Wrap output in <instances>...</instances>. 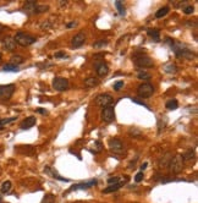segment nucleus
Instances as JSON below:
<instances>
[{"label": "nucleus", "instance_id": "obj_29", "mask_svg": "<svg viewBox=\"0 0 198 203\" xmlns=\"http://www.w3.org/2000/svg\"><path fill=\"white\" fill-rule=\"evenodd\" d=\"M128 133L131 135V136H133V137H141V131H139L138 129H136V127H131L130 130H128Z\"/></svg>", "mask_w": 198, "mask_h": 203}, {"label": "nucleus", "instance_id": "obj_1", "mask_svg": "<svg viewBox=\"0 0 198 203\" xmlns=\"http://www.w3.org/2000/svg\"><path fill=\"white\" fill-rule=\"evenodd\" d=\"M14 39L16 42V44H19L21 47H29L37 41L36 37H33L28 33H25V32H17L16 36L14 37Z\"/></svg>", "mask_w": 198, "mask_h": 203}, {"label": "nucleus", "instance_id": "obj_44", "mask_svg": "<svg viewBox=\"0 0 198 203\" xmlns=\"http://www.w3.org/2000/svg\"><path fill=\"white\" fill-rule=\"evenodd\" d=\"M61 5H66V1H64V0H61V2H60Z\"/></svg>", "mask_w": 198, "mask_h": 203}, {"label": "nucleus", "instance_id": "obj_6", "mask_svg": "<svg viewBox=\"0 0 198 203\" xmlns=\"http://www.w3.org/2000/svg\"><path fill=\"white\" fill-rule=\"evenodd\" d=\"M53 88L58 92H64L69 88V80L65 77H54L53 80Z\"/></svg>", "mask_w": 198, "mask_h": 203}, {"label": "nucleus", "instance_id": "obj_26", "mask_svg": "<svg viewBox=\"0 0 198 203\" xmlns=\"http://www.w3.org/2000/svg\"><path fill=\"white\" fill-rule=\"evenodd\" d=\"M23 62V58L21 56V55H12L11 56V59H10V64H12V65H20Z\"/></svg>", "mask_w": 198, "mask_h": 203}, {"label": "nucleus", "instance_id": "obj_16", "mask_svg": "<svg viewBox=\"0 0 198 203\" xmlns=\"http://www.w3.org/2000/svg\"><path fill=\"white\" fill-rule=\"evenodd\" d=\"M37 5H38V4H37L34 0H28V1H26L25 6H23V11H25L26 14H28V15L34 14V12H36V9H37Z\"/></svg>", "mask_w": 198, "mask_h": 203}, {"label": "nucleus", "instance_id": "obj_25", "mask_svg": "<svg viewBox=\"0 0 198 203\" xmlns=\"http://www.w3.org/2000/svg\"><path fill=\"white\" fill-rule=\"evenodd\" d=\"M148 36H151L154 42H159L160 41V32H159L158 29H148Z\"/></svg>", "mask_w": 198, "mask_h": 203}, {"label": "nucleus", "instance_id": "obj_23", "mask_svg": "<svg viewBox=\"0 0 198 203\" xmlns=\"http://www.w3.org/2000/svg\"><path fill=\"white\" fill-rule=\"evenodd\" d=\"M11 187H12V183H11V181L7 180V181L2 183L1 187H0V192L1 193H9L11 191Z\"/></svg>", "mask_w": 198, "mask_h": 203}, {"label": "nucleus", "instance_id": "obj_5", "mask_svg": "<svg viewBox=\"0 0 198 203\" xmlns=\"http://www.w3.org/2000/svg\"><path fill=\"white\" fill-rule=\"evenodd\" d=\"M15 92V84H2L0 86V99L1 101H9Z\"/></svg>", "mask_w": 198, "mask_h": 203}, {"label": "nucleus", "instance_id": "obj_20", "mask_svg": "<svg viewBox=\"0 0 198 203\" xmlns=\"http://www.w3.org/2000/svg\"><path fill=\"white\" fill-rule=\"evenodd\" d=\"M164 71H165L166 74L173 75V74H176V72H178V67H176L175 64H173V62H168V64L164 65Z\"/></svg>", "mask_w": 198, "mask_h": 203}, {"label": "nucleus", "instance_id": "obj_11", "mask_svg": "<svg viewBox=\"0 0 198 203\" xmlns=\"http://www.w3.org/2000/svg\"><path fill=\"white\" fill-rule=\"evenodd\" d=\"M171 159H173V153L171 152H166L160 159H159V168H161V169H165V168H168L169 166V164L171 162Z\"/></svg>", "mask_w": 198, "mask_h": 203}, {"label": "nucleus", "instance_id": "obj_2", "mask_svg": "<svg viewBox=\"0 0 198 203\" xmlns=\"http://www.w3.org/2000/svg\"><path fill=\"white\" fill-rule=\"evenodd\" d=\"M153 93H154V87H153V84H151L148 82L139 84L137 88V94L141 98H149L153 96Z\"/></svg>", "mask_w": 198, "mask_h": 203}, {"label": "nucleus", "instance_id": "obj_40", "mask_svg": "<svg viewBox=\"0 0 198 203\" xmlns=\"http://www.w3.org/2000/svg\"><path fill=\"white\" fill-rule=\"evenodd\" d=\"M76 25H77V22H75V21H74V22H70V23H67V25H66V27H69V28H70V27H75Z\"/></svg>", "mask_w": 198, "mask_h": 203}, {"label": "nucleus", "instance_id": "obj_17", "mask_svg": "<svg viewBox=\"0 0 198 203\" xmlns=\"http://www.w3.org/2000/svg\"><path fill=\"white\" fill-rule=\"evenodd\" d=\"M36 122H37V119L34 116H28V118H26L23 121L21 122L20 127L22 130H28V129L33 127L36 125Z\"/></svg>", "mask_w": 198, "mask_h": 203}, {"label": "nucleus", "instance_id": "obj_39", "mask_svg": "<svg viewBox=\"0 0 198 203\" xmlns=\"http://www.w3.org/2000/svg\"><path fill=\"white\" fill-rule=\"evenodd\" d=\"M55 58L56 59L58 58H67V55L65 53H62V52H58V53H55Z\"/></svg>", "mask_w": 198, "mask_h": 203}, {"label": "nucleus", "instance_id": "obj_24", "mask_svg": "<svg viewBox=\"0 0 198 203\" xmlns=\"http://www.w3.org/2000/svg\"><path fill=\"white\" fill-rule=\"evenodd\" d=\"M165 106H166V109H169V110H176L178 108V102L176 101V99H170L169 102H166Z\"/></svg>", "mask_w": 198, "mask_h": 203}, {"label": "nucleus", "instance_id": "obj_41", "mask_svg": "<svg viewBox=\"0 0 198 203\" xmlns=\"http://www.w3.org/2000/svg\"><path fill=\"white\" fill-rule=\"evenodd\" d=\"M37 111L40 113V114H47V110H45V109H43V108H38V109H37Z\"/></svg>", "mask_w": 198, "mask_h": 203}, {"label": "nucleus", "instance_id": "obj_13", "mask_svg": "<svg viewBox=\"0 0 198 203\" xmlns=\"http://www.w3.org/2000/svg\"><path fill=\"white\" fill-rule=\"evenodd\" d=\"M2 48L6 49V50H15L16 49V42L14 39V37H5L2 39Z\"/></svg>", "mask_w": 198, "mask_h": 203}, {"label": "nucleus", "instance_id": "obj_45", "mask_svg": "<svg viewBox=\"0 0 198 203\" xmlns=\"http://www.w3.org/2000/svg\"><path fill=\"white\" fill-rule=\"evenodd\" d=\"M0 60H1V53H0Z\"/></svg>", "mask_w": 198, "mask_h": 203}, {"label": "nucleus", "instance_id": "obj_27", "mask_svg": "<svg viewBox=\"0 0 198 203\" xmlns=\"http://www.w3.org/2000/svg\"><path fill=\"white\" fill-rule=\"evenodd\" d=\"M137 77H138L139 80L148 81V80H151V74H148V72L144 71V70H141L138 74H137Z\"/></svg>", "mask_w": 198, "mask_h": 203}, {"label": "nucleus", "instance_id": "obj_43", "mask_svg": "<svg viewBox=\"0 0 198 203\" xmlns=\"http://www.w3.org/2000/svg\"><path fill=\"white\" fill-rule=\"evenodd\" d=\"M4 28H5V27H4V26H2V25H0V33H1V32H2V31H4Z\"/></svg>", "mask_w": 198, "mask_h": 203}, {"label": "nucleus", "instance_id": "obj_37", "mask_svg": "<svg viewBox=\"0 0 198 203\" xmlns=\"http://www.w3.org/2000/svg\"><path fill=\"white\" fill-rule=\"evenodd\" d=\"M119 181H120V178H118V176H114V178H109V179H108V183H109V185L118 183Z\"/></svg>", "mask_w": 198, "mask_h": 203}, {"label": "nucleus", "instance_id": "obj_22", "mask_svg": "<svg viewBox=\"0 0 198 203\" xmlns=\"http://www.w3.org/2000/svg\"><path fill=\"white\" fill-rule=\"evenodd\" d=\"M2 71H5V72H19L20 69H19V66H16V65L6 64V65L2 66Z\"/></svg>", "mask_w": 198, "mask_h": 203}, {"label": "nucleus", "instance_id": "obj_21", "mask_svg": "<svg viewBox=\"0 0 198 203\" xmlns=\"http://www.w3.org/2000/svg\"><path fill=\"white\" fill-rule=\"evenodd\" d=\"M169 11H170V7L169 6H163V7H160L158 11L155 12V17L157 19H161V17L166 16Z\"/></svg>", "mask_w": 198, "mask_h": 203}, {"label": "nucleus", "instance_id": "obj_9", "mask_svg": "<svg viewBox=\"0 0 198 203\" xmlns=\"http://www.w3.org/2000/svg\"><path fill=\"white\" fill-rule=\"evenodd\" d=\"M109 148L115 154H122L124 153V144L119 138H111L109 141Z\"/></svg>", "mask_w": 198, "mask_h": 203}, {"label": "nucleus", "instance_id": "obj_12", "mask_svg": "<svg viewBox=\"0 0 198 203\" xmlns=\"http://www.w3.org/2000/svg\"><path fill=\"white\" fill-rule=\"evenodd\" d=\"M97 185V180H91V181H87V183H77V185H74L70 191H75V190H87V188H91L93 186Z\"/></svg>", "mask_w": 198, "mask_h": 203}, {"label": "nucleus", "instance_id": "obj_15", "mask_svg": "<svg viewBox=\"0 0 198 203\" xmlns=\"http://www.w3.org/2000/svg\"><path fill=\"white\" fill-rule=\"evenodd\" d=\"M96 70H97V75L99 77H105L109 74V66L105 62H99L96 65Z\"/></svg>", "mask_w": 198, "mask_h": 203}, {"label": "nucleus", "instance_id": "obj_32", "mask_svg": "<svg viewBox=\"0 0 198 203\" xmlns=\"http://www.w3.org/2000/svg\"><path fill=\"white\" fill-rule=\"evenodd\" d=\"M108 44V41H105V39H100V41L96 42L94 44H93V47L96 48V49H98V48H103V47H105Z\"/></svg>", "mask_w": 198, "mask_h": 203}, {"label": "nucleus", "instance_id": "obj_30", "mask_svg": "<svg viewBox=\"0 0 198 203\" xmlns=\"http://www.w3.org/2000/svg\"><path fill=\"white\" fill-rule=\"evenodd\" d=\"M42 203H55V197L53 195H47L43 200H42Z\"/></svg>", "mask_w": 198, "mask_h": 203}, {"label": "nucleus", "instance_id": "obj_38", "mask_svg": "<svg viewBox=\"0 0 198 203\" xmlns=\"http://www.w3.org/2000/svg\"><path fill=\"white\" fill-rule=\"evenodd\" d=\"M132 102H133V103H136V104H139V105H143V106H146V108H147V109H149V106H148V105H147V104H146V103H144V102L138 101V99H137V98H132Z\"/></svg>", "mask_w": 198, "mask_h": 203}, {"label": "nucleus", "instance_id": "obj_31", "mask_svg": "<svg viewBox=\"0 0 198 203\" xmlns=\"http://www.w3.org/2000/svg\"><path fill=\"white\" fill-rule=\"evenodd\" d=\"M17 118H7V119H0V129L4 126V125H6V124H10V122H14L16 120Z\"/></svg>", "mask_w": 198, "mask_h": 203}, {"label": "nucleus", "instance_id": "obj_3", "mask_svg": "<svg viewBox=\"0 0 198 203\" xmlns=\"http://www.w3.org/2000/svg\"><path fill=\"white\" fill-rule=\"evenodd\" d=\"M133 62H135V65L137 67H141V69H147V67H153L154 66L153 60L149 56L144 55V54L143 55H136Z\"/></svg>", "mask_w": 198, "mask_h": 203}, {"label": "nucleus", "instance_id": "obj_34", "mask_svg": "<svg viewBox=\"0 0 198 203\" xmlns=\"http://www.w3.org/2000/svg\"><path fill=\"white\" fill-rule=\"evenodd\" d=\"M122 87H124V81H118L114 83V89H115L116 92H119Z\"/></svg>", "mask_w": 198, "mask_h": 203}, {"label": "nucleus", "instance_id": "obj_36", "mask_svg": "<svg viewBox=\"0 0 198 203\" xmlns=\"http://www.w3.org/2000/svg\"><path fill=\"white\" fill-rule=\"evenodd\" d=\"M143 178H144L143 171H139V173L136 174V176H135V181H136V183H141V181L143 180Z\"/></svg>", "mask_w": 198, "mask_h": 203}, {"label": "nucleus", "instance_id": "obj_28", "mask_svg": "<svg viewBox=\"0 0 198 203\" xmlns=\"http://www.w3.org/2000/svg\"><path fill=\"white\" fill-rule=\"evenodd\" d=\"M115 6H116V9H118L120 15L124 16V15H125V7H124V5H122V1L116 0V1H115Z\"/></svg>", "mask_w": 198, "mask_h": 203}, {"label": "nucleus", "instance_id": "obj_35", "mask_svg": "<svg viewBox=\"0 0 198 203\" xmlns=\"http://www.w3.org/2000/svg\"><path fill=\"white\" fill-rule=\"evenodd\" d=\"M193 10H195V7H193L192 5H188V6H186V7L183 9V12H185L186 15H190V14L193 12Z\"/></svg>", "mask_w": 198, "mask_h": 203}, {"label": "nucleus", "instance_id": "obj_46", "mask_svg": "<svg viewBox=\"0 0 198 203\" xmlns=\"http://www.w3.org/2000/svg\"><path fill=\"white\" fill-rule=\"evenodd\" d=\"M0 203H1V197H0Z\"/></svg>", "mask_w": 198, "mask_h": 203}, {"label": "nucleus", "instance_id": "obj_42", "mask_svg": "<svg viewBox=\"0 0 198 203\" xmlns=\"http://www.w3.org/2000/svg\"><path fill=\"white\" fill-rule=\"evenodd\" d=\"M147 165H148V163H143V164L141 165V171H143V170L147 168Z\"/></svg>", "mask_w": 198, "mask_h": 203}, {"label": "nucleus", "instance_id": "obj_19", "mask_svg": "<svg viewBox=\"0 0 198 203\" xmlns=\"http://www.w3.org/2000/svg\"><path fill=\"white\" fill-rule=\"evenodd\" d=\"M100 81H99L97 77H88L84 80V86L88 87V88H93V87H97Z\"/></svg>", "mask_w": 198, "mask_h": 203}, {"label": "nucleus", "instance_id": "obj_10", "mask_svg": "<svg viewBox=\"0 0 198 203\" xmlns=\"http://www.w3.org/2000/svg\"><path fill=\"white\" fill-rule=\"evenodd\" d=\"M84 42H86V36H84V33L79 32V33H77V34L72 38L71 45H72V48H79V47H82V45L84 44Z\"/></svg>", "mask_w": 198, "mask_h": 203}, {"label": "nucleus", "instance_id": "obj_4", "mask_svg": "<svg viewBox=\"0 0 198 203\" xmlns=\"http://www.w3.org/2000/svg\"><path fill=\"white\" fill-rule=\"evenodd\" d=\"M169 169H170V173L171 174H180L183 169V160L181 158V156H175L171 162L169 164Z\"/></svg>", "mask_w": 198, "mask_h": 203}, {"label": "nucleus", "instance_id": "obj_8", "mask_svg": "<svg viewBox=\"0 0 198 203\" xmlns=\"http://www.w3.org/2000/svg\"><path fill=\"white\" fill-rule=\"evenodd\" d=\"M101 120L105 122H111L115 120V110L114 106H105L101 111Z\"/></svg>", "mask_w": 198, "mask_h": 203}, {"label": "nucleus", "instance_id": "obj_18", "mask_svg": "<svg viewBox=\"0 0 198 203\" xmlns=\"http://www.w3.org/2000/svg\"><path fill=\"white\" fill-rule=\"evenodd\" d=\"M195 157H196V154H195V151H193L192 148H188V149H186V151H185V153L181 156V158H182V160H183V162H187V160H192Z\"/></svg>", "mask_w": 198, "mask_h": 203}, {"label": "nucleus", "instance_id": "obj_7", "mask_svg": "<svg viewBox=\"0 0 198 203\" xmlns=\"http://www.w3.org/2000/svg\"><path fill=\"white\" fill-rule=\"evenodd\" d=\"M111 103H113V97L108 93H101V94L97 96V98H96V104L101 106V108L110 106Z\"/></svg>", "mask_w": 198, "mask_h": 203}, {"label": "nucleus", "instance_id": "obj_14", "mask_svg": "<svg viewBox=\"0 0 198 203\" xmlns=\"http://www.w3.org/2000/svg\"><path fill=\"white\" fill-rule=\"evenodd\" d=\"M127 181H128V178H127V176H125V179H124L122 181H119L118 183H114V185H109V186H108V187H106V188H105L103 192H104V193H111V192H115V191H118V190H119L121 186H124V185L127 183Z\"/></svg>", "mask_w": 198, "mask_h": 203}, {"label": "nucleus", "instance_id": "obj_33", "mask_svg": "<svg viewBox=\"0 0 198 203\" xmlns=\"http://www.w3.org/2000/svg\"><path fill=\"white\" fill-rule=\"evenodd\" d=\"M49 10V6L48 5H37V9H36V12L34 14H40V12H44Z\"/></svg>", "mask_w": 198, "mask_h": 203}]
</instances>
